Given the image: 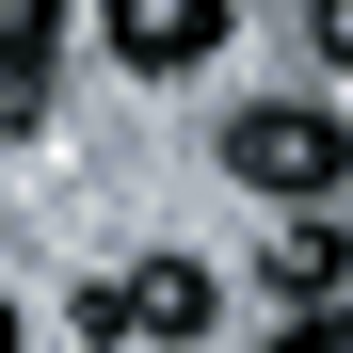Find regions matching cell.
<instances>
[{
  "label": "cell",
  "instance_id": "6da1fadb",
  "mask_svg": "<svg viewBox=\"0 0 353 353\" xmlns=\"http://www.w3.org/2000/svg\"><path fill=\"white\" fill-rule=\"evenodd\" d=\"M225 176L273 193V209H321L337 176H353V129H337V112H305V97H257V112H225Z\"/></svg>",
  "mask_w": 353,
  "mask_h": 353
},
{
  "label": "cell",
  "instance_id": "7a4b0ae2",
  "mask_svg": "<svg viewBox=\"0 0 353 353\" xmlns=\"http://www.w3.org/2000/svg\"><path fill=\"white\" fill-rule=\"evenodd\" d=\"M225 48V0H112V65H145V81H193Z\"/></svg>",
  "mask_w": 353,
  "mask_h": 353
},
{
  "label": "cell",
  "instance_id": "3957f363",
  "mask_svg": "<svg viewBox=\"0 0 353 353\" xmlns=\"http://www.w3.org/2000/svg\"><path fill=\"white\" fill-rule=\"evenodd\" d=\"M112 289H129V337H176V353H193V337L225 321V289H209V257H145V273H112Z\"/></svg>",
  "mask_w": 353,
  "mask_h": 353
},
{
  "label": "cell",
  "instance_id": "277c9868",
  "mask_svg": "<svg viewBox=\"0 0 353 353\" xmlns=\"http://www.w3.org/2000/svg\"><path fill=\"white\" fill-rule=\"evenodd\" d=\"M257 289H273V305H337V289H353V241H337L321 209H289L273 257H257Z\"/></svg>",
  "mask_w": 353,
  "mask_h": 353
},
{
  "label": "cell",
  "instance_id": "5b68a950",
  "mask_svg": "<svg viewBox=\"0 0 353 353\" xmlns=\"http://www.w3.org/2000/svg\"><path fill=\"white\" fill-rule=\"evenodd\" d=\"M65 32V0H0V65H17V48H48Z\"/></svg>",
  "mask_w": 353,
  "mask_h": 353
},
{
  "label": "cell",
  "instance_id": "8992f818",
  "mask_svg": "<svg viewBox=\"0 0 353 353\" xmlns=\"http://www.w3.org/2000/svg\"><path fill=\"white\" fill-rule=\"evenodd\" d=\"M305 32H321V65L353 81V0H305Z\"/></svg>",
  "mask_w": 353,
  "mask_h": 353
},
{
  "label": "cell",
  "instance_id": "52a82bcc",
  "mask_svg": "<svg viewBox=\"0 0 353 353\" xmlns=\"http://www.w3.org/2000/svg\"><path fill=\"white\" fill-rule=\"evenodd\" d=\"M305 337H321V353H353V289H337V305H305Z\"/></svg>",
  "mask_w": 353,
  "mask_h": 353
},
{
  "label": "cell",
  "instance_id": "ba28073f",
  "mask_svg": "<svg viewBox=\"0 0 353 353\" xmlns=\"http://www.w3.org/2000/svg\"><path fill=\"white\" fill-rule=\"evenodd\" d=\"M273 353H321V337H305V305H289V337H273Z\"/></svg>",
  "mask_w": 353,
  "mask_h": 353
},
{
  "label": "cell",
  "instance_id": "9c48e42d",
  "mask_svg": "<svg viewBox=\"0 0 353 353\" xmlns=\"http://www.w3.org/2000/svg\"><path fill=\"white\" fill-rule=\"evenodd\" d=\"M0 353H17V305H0Z\"/></svg>",
  "mask_w": 353,
  "mask_h": 353
}]
</instances>
